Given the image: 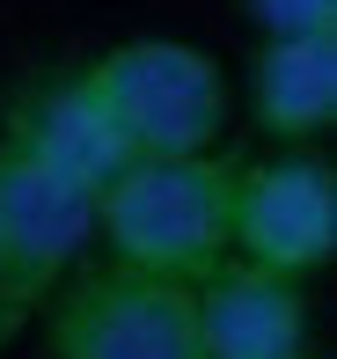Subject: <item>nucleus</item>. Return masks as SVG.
<instances>
[{"instance_id":"obj_1","label":"nucleus","mask_w":337,"mask_h":359,"mask_svg":"<svg viewBox=\"0 0 337 359\" xmlns=\"http://www.w3.org/2000/svg\"><path fill=\"white\" fill-rule=\"evenodd\" d=\"M235 154H147L95 191V242L110 264L198 286L228 264Z\"/></svg>"},{"instance_id":"obj_2","label":"nucleus","mask_w":337,"mask_h":359,"mask_svg":"<svg viewBox=\"0 0 337 359\" xmlns=\"http://www.w3.org/2000/svg\"><path fill=\"white\" fill-rule=\"evenodd\" d=\"M95 110L110 118V133L125 140V154H220L235 125V81L205 44L184 37H125L88 52L81 67Z\"/></svg>"},{"instance_id":"obj_3","label":"nucleus","mask_w":337,"mask_h":359,"mask_svg":"<svg viewBox=\"0 0 337 359\" xmlns=\"http://www.w3.org/2000/svg\"><path fill=\"white\" fill-rule=\"evenodd\" d=\"M95 242V191L52 176L37 154L0 140V352L44 316Z\"/></svg>"},{"instance_id":"obj_4","label":"nucleus","mask_w":337,"mask_h":359,"mask_svg":"<svg viewBox=\"0 0 337 359\" xmlns=\"http://www.w3.org/2000/svg\"><path fill=\"white\" fill-rule=\"evenodd\" d=\"M44 359H205L198 286L147 279L125 264L74 271L37 316Z\"/></svg>"},{"instance_id":"obj_5","label":"nucleus","mask_w":337,"mask_h":359,"mask_svg":"<svg viewBox=\"0 0 337 359\" xmlns=\"http://www.w3.org/2000/svg\"><path fill=\"white\" fill-rule=\"evenodd\" d=\"M228 257L286 279H315L337 257V169L323 147H279L264 161H235Z\"/></svg>"},{"instance_id":"obj_6","label":"nucleus","mask_w":337,"mask_h":359,"mask_svg":"<svg viewBox=\"0 0 337 359\" xmlns=\"http://www.w3.org/2000/svg\"><path fill=\"white\" fill-rule=\"evenodd\" d=\"M315 301L308 279H286L264 264H228L198 279V345L205 359H315Z\"/></svg>"},{"instance_id":"obj_7","label":"nucleus","mask_w":337,"mask_h":359,"mask_svg":"<svg viewBox=\"0 0 337 359\" xmlns=\"http://www.w3.org/2000/svg\"><path fill=\"white\" fill-rule=\"evenodd\" d=\"M0 140H15L22 154H37L52 176H67V184H81V191H103L110 176L132 161L74 67L29 74L22 88L8 95V110H0Z\"/></svg>"},{"instance_id":"obj_8","label":"nucleus","mask_w":337,"mask_h":359,"mask_svg":"<svg viewBox=\"0 0 337 359\" xmlns=\"http://www.w3.org/2000/svg\"><path fill=\"white\" fill-rule=\"evenodd\" d=\"M242 95L271 147H323L337 133V37H256Z\"/></svg>"},{"instance_id":"obj_9","label":"nucleus","mask_w":337,"mask_h":359,"mask_svg":"<svg viewBox=\"0 0 337 359\" xmlns=\"http://www.w3.org/2000/svg\"><path fill=\"white\" fill-rule=\"evenodd\" d=\"M256 37H337V0H242Z\"/></svg>"}]
</instances>
